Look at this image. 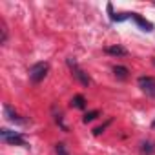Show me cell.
<instances>
[{
  "mask_svg": "<svg viewBox=\"0 0 155 155\" xmlns=\"http://www.w3.org/2000/svg\"><path fill=\"white\" fill-rule=\"evenodd\" d=\"M48 69H49L48 62H37V64H33L29 68V79H31V82H40L44 77L48 75Z\"/></svg>",
  "mask_w": 155,
  "mask_h": 155,
  "instance_id": "1",
  "label": "cell"
},
{
  "mask_svg": "<svg viewBox=\"0 0 155 155\" xmlns=\"http://www.w3.org/2000/svg\"><path fill=\"white\" fill-rule=\"evenodd\" d=\"M0 137H2V140H4V142H8V144H15V146H28V142L24 140V137H22V135H18L17 131H9V130H6V128L0 130Z\"/></svg>",
  "mask_w": 155,
  "mask_h": 155,
  "instance_id": "2",
  "label": "cell"
},
{
  "mask_svg": "<svg viewBox=\"0 0 155 155\" xmlns=\"http://www.w3.org/2000/svg\"><path fill=\"white\" fill-rule=\"evenodd\" d=\"M68 66L71 68V71H73V75H75V79L77 81H79L81 84H84V86H90L91 84V79H90V77L79 68V64H77L75 60H71V58H68Z\"/></svg>",
  "mask_w": 155,
  "mask_h": 155,
  "instance_id": "3",
  "label": "cell"
},
{
  "mask_svg": "<svg viewBox=\"0 0 155 155\" xmlns=\"http://www.w3.org/2000/svg\"><path fill=\"white\" fill-rule=\"evenodd\" d=\"M137 82H139V88L142 90V93L155 99V79L153 77H139Z\"/></svg>",
  "mask_w": 155,
  "mask_h": 155,
  "instance_id": "4",
  "label": "cell"
},
{
  "mask_svg": "<svg viewBox=\"0 0 155 155\" xmlns=\"http://www.w3.org/2000/svg\"><path fill=\"white\" fill-rule=\"evenodd\" d=\"M4 113H6V117H8L11 122H15V124H24V122H26L24 119H20V115H18L17 111H13V108H11L9 104L4 106Z\"/></svg>",
  "mask_w": 155,
  "mask_h": 155,
  "instance_id": "5",
  "label": "cell"
},
{
  "mask_svg": "<svg viewBox=\"0 0 155 155\" xmlns=\"http://www.w3.org/2000/svg\"><path fill=\"white\" fill-rule=\"evenodd\" d=\"M131 18H133L135 22H137V26H139V28H140L142 31H151V29H153V24H151V22H148V20H144V18H142L140 15L133 13V15H131Z\"/></svg>",
  "mask_w": 155,
  "mask_h": 155,
  "instance_id": "6",
  "label": "cell"
},
{
  "mask_svg": "<svg viewBox=\"0 0 155 155\" xmlns=\"http://www.w3.org/2000/svg\"><path fill=\"white\" fill-rule=\"evenodd\" d=\"M106 53L108 55H117V57H124L128 51L124 49V48H120V46H110V48H106Z\"/></svg>",
  "mask_w": 155,
  "mask_h": 155,
  "instance_id": "7",
  "label": "cell"
},
{
  "mask_svg": "<svg viewBox=\"0 0 155 155\" xmlns=\"http://www.w3.org/2000/svg\"><path fill=\"white\" fill-rule=\"evenodd\" d=\"M71 106H73V108H79V110H82V108L86 106V101H84V97H82V95H77V97H73V99H71Z\"/></svg>",
  "mask_w": 155,
  "mask_h": 155,
  "instance_id": "8",
  "label": "cell"
},
{
  "mask_svg": "<svg viewBox=\"0 0 155 155\" xmlns=\"http://www.w3.org/2000/svg\"><path fill=\"white\" fill-rule=\"evenodd\" d=\"M113 73H115V77H119V79H122V81L128 77V69L124 66H115L113 68Z\"/></svg>",
  "mask_w": 155,
  "mask_h": 155,
  "instance_id": "9",
  "label": "cell"
},
{
  "mask_svg": "<svg viewBox=\"0 0 155 155\" xmlns=\"http://www.w3.org/2000/svg\"><path fill=\"white\" fill-rule=\"evenodd\" d=\"M99 117V111H90V113H86L84 115V122L88 124V122H91V120H95Z\"/></svg>",
  "mask_w": 155,
  "mask_h": 155,
  "instance_id": "10",
  "label": "cell"
},
{
  "mask_svg": "<svg viewBox=\"0 0 155 155\" xmlns=\"http://www.w3.org/2000/svg\"><path fill=\"white\" fill-rule=\"evenodd\" d=\"M55 151H57V155H68V150H66V146H64L62 142H58V144L55 146Z\"/></svg>",
  "mask_w": 155,
  "mask_h": 155,
  "instance_id": "11",
  "label": "cell"
},
{
  "mask_svg": "<svg viewBox=\"0 0 155 155\" xmlns=\"http://www.w3.org/2000/svg\"><path fill=\"white\" fill-rule=\"evenodd\" d=\"M142 151L151 153V151H153V144H151V142H144V144H142Z\"/></svg>",
  "mask_w": 155,
  "mask_h": 155,
  "instance_id": "12",
  "label": "cell"
},
{
  "mask_svg": "<svg viewBox=\"0 0 155 155\" xmlns=\"http://www.w3.org/2000/svg\"><path fill=\"white\" fill-rule=\"evenodd\" d=\"M6 40H8V29H6V24L2 22V38H0V42H2V44H4Z\"/></svg>",
  "mask_w": 155,
  "mask_h": 155,
  "instance_id": "13",
  "label": "cell"
},
{
  "mask_svg": "<svg viewBox=\"0 0 155 155\" xmlns=\"http://www.w3.org/2000/svg\"><path fill=\"white\" fill-rule=\"evenodd\" d=\"M151 128H153V130H155V120H153V122H151Z\"/></svg>",
  "mask_w": 155,
  "mask_h": 155,
  "instance_id": "14",
  "label": "cell"
},
{
  "mask_svg": "<svg viewBox=\"0 0 155 155\" xmlns=\"http://www.w3.org/2000/svg\"><path fill=\"white\" fill-rule=\"evenodd\" d=\"M151 62H153V66H155V58H153V60H151Z\"/></svg>",
  "mask_w": 155,
  "mask_h": 155,
  "instance_id": "15",
  "label": "cell"
}]
</instances>
